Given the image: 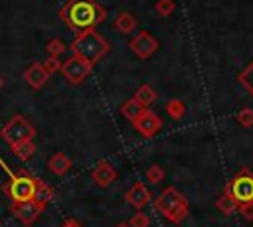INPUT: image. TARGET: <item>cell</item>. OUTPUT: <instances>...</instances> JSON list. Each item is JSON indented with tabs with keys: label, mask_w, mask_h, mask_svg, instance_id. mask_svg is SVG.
<instances>
[{
	"label": "cell",
	"mask_w": 253,
	"mask_h": 227,
	"mask_svg": "<svg viewBox=\"0 0 253 227\" xmlns=\"http://www.w3.org/2000/svg\"><path fill=\"white\" fill-rule=\"evenodd\" d=\"M59 18L71 32L79 34L105 22L107 10L97 0H67L59 10Z\"/></svg>",
	"instance_id": "6da1fadb"
},
{
	"label": "cell",
	"mask_w": 253,
	"mask_h": 227,
	"mask_svg": "<svg viewBox=\"0 0 253 227\" xmlns=\"http://www.w3.org/2000/svg\"><path fill=\"white\" fill-rule=\"evenodd\" d=\"M69 49H71V55H77L87 63L95 65L109 51V43L95 28H91V30L79 32L77 38L69 43Z\"/></svg>",
	"instance_id": "7a4b0ae2"
},
{
	"label": "cell",
	"mask_w": 253,
	"mask_h": 227,
	"mask_svg": "<svg viewBox=\"0 0 253 227\" xmlns=\"http://www.w3.org/2000/svg\"><path fill=\"white\" fill-rule=\"evenodd\" d=\"M154 209L158 213H162L170 223L178 225L182 223L188 213H190V207H188V199L174 188V186H168L164 188V191L154 199Z\"/></svg>",
	"instance_id": "3957f363"
},
{
	"label": "cell",
	"mask_w": 253,
	"mask_h": 227,
	"mask_svg": "<svg viewBox=\"0 0 253 227\" xmlns=\"http://www.w3.org/2000/svg\"><path fill=\"white\" fill-rule=\"evenodd\" d=\"M8 176H10V182L6 184V193L12 197V201H28V199H34V193H36V184H38V178H32L28 174H14L12 170H6Z\"/></svg>",
	"instance_id": "277c9868"
},
{
	"label": "cell",
	"mask_w": 253,
	"mask_h": 227,
	"mask_svg": "<svg viewBox=\"0 0 253 227\" xmlns=\"http://www.w3.org/2000/svg\"><path fill=\"white\" fill-rule=\"evenodd\" d=\"M0 136L8 144H18L24 140H32L36 136V126L22 114H14L0 130Z\"/></svg>",
	"instance_id": "5b68a950"
},
{
	"label": "cell",
	"mask_w": 253,
	"mask_h": 227,
	"mask_svg": "<svg viewBox=\"0 0 253 227\" xmlns=\"http://www.w3.org/2000/svg\"><path fill=\"white\" fill-rule=\"evenodd\" d=\"M227 188L237 199V203L253 201V172L249 168H241L231 180V184H227Z\"/></svg>",
	"instance_id": "8992f818"
},
{
	"label": "cell",
	"mask_w": 253,
	"mask_h": 227,
	"mask_svg": "<svg viewBox=\"0 0 253 227\" xmlns=\"http://www.w3.org/2000/svg\"><path fill=\"white\" fill-rule=\"evenodd\" d=\"M91 69H93V65L91 63H87L85 59H81V57H77V55H71L69 59H65L63 63H61V75L65 77V81L67 83H71V85H81L85 79H87V75L91 73Z\"/></svg>",
	"instance_id": "52a82bcc"
},
{
	"label": "cell",
	"mask_w": 253,
	"mask_h": 227,
	"mask_svg": "<svg viewBox=\"0 0 253 227\" xmlns=\"http://www.w3.org/2000/svg\"><path fill=\"white\" fill-rule=\"evenodd\" d=\"M43 209H45L43 203H40L36 199H28V201H14L10 207V213L16 215L24 225H32L42 215Z\"/></svg>",
	"instance_id": "ba28073f"
},
{
	"label": "cell",
	"mask_w": 253,
	"mask_h": 227,
	"mask_svg": "<svg viewBox=\"0 0 253 227\" xmlns=\"http://www.w3.org/2000/svg\"><path fill=\"white\" fill-rule=\"evenodd\" d=\"M128 47H130V51H132L136 57L148 59V57L158 49V39L152 38L146 30H142V32H138V34L128 41Z\"/></svg>",
	"instance_id": "9c48e42d"
},
{
	"label": "cell",
	"mask_w": 253,
	"mask_h": 227,
	"mask_svg": "<svg viewBox=\"0 0 253 227\" xmlns=\"http://www.w3.org/2000/svg\"><path fill=\"white\" fill-rule=\"evenodd\" d=\"M132 124H134V128H136L138 134H142L144 138H152V136L158 134V130L162 128V118H160L156 113H152L150 109H144L142 114H140Z\"/></svg>",
	"instance_id": "30bf717a"
},
{
	"label": "cell",
	"mask_w": 253,
	"mask_h": 227,
	"mask_svg": "<svg viewBox=\"0 0 253 227\" xmlns=\"http://www.w3.org/2000/svg\"><path fill=\"white\" fill-rule=\"evenodd\" d=\"M125 201L128 205H132L134 209H144L152 201V193H150V189L142 182H134L128 188V191L125 193Z\"/></svg>",
	"instance_id": "8fae6325"
},
{
	"label": "cell",
	"mask_w": 253,
	"mask_h": 227,
	"mask_svg": "<svg viewBox=\"0 0 253 227\" xmlns=\"http://www.w3.org/2000/svg\"><path fill=\"white\" fill-rule=\"evenodd\" d=\"M91 176H93L95 184H99L101 188H107V186H111V184L117 180L119 172H117V168H115L111 162L101 160V162L95 166V170L91 172Z\"/></svg>",
	"instance_id": "7c38bea8"
},
{
	"label": "cell",
	"mask_w": 253,
	"mask_h": 227,
	"mask_svg": "<svg viewBox=\"0 0 253 227\" xmlns=\"http://www.w3.org/2000/svg\"><path fill=\"white\" fill-rule=\"evenodd\" d=\"M49 79V73L43 69L42 63H32L26 71H24V81L32 87V89H42Z\"/></svg>",
	"instance_id": "4fadbf2b"
},
{
	"label": "cell",
	"mask_w": 253,
	"mask_h": 227,
	"mask_svg": "<svg viewBox=\"0 0 253 227\" xmlns=\"http://www.w3.org/2000/svg\"><path fill=\"white\" fill-rule=\"evenodd\" d=\"M47 168H49V172H53L55 176H65V174L71 170V160H69V156L63 154V152H55V154L49 158Z\"/></svg>",
	"instance_id": "5bb4252c"
},
{
	"label": "cell",
	"mask_w": 253,
	"mask_h": 227,
	"mask_svg": "<svg viewBox=\"0 0 253 227\" xmlns=\"http://www.w3.org/2000/svg\"><path fill=\"white\" fill-rule=\"evenodd\" d=\"M113 26H115V30L119 34H125L126 36V34H132L136 30V18L130 12H119L117 18H115V22H113Z\"/></svg>",
	"instance_id": "9a60e30c"
},
{
	"label": "cell",
	"mask_w": 253,
	"mask_h": 227,
	"mask_svg": "<svg viewBox=\"0 0 253 227\" xmlns=\"http://www.w3.org/2000/svg\"><path fill=\"white\" fill-rule=\"evenodd\" d=\"M215 205H217V209L223 213V215H231V213H235L237 211V199L231 195V191H229V188L225 186V189H223V193L217 197V201H215Z\"/></svg>",
	"instance_id": "2e32d148"
},
{
	"label": "cell",
	"mask_w": 253,
	"mask_h": 227,
	"mask_svg": "<svg viewBox=\"0 0 253 227\" xmlns=\"http://www.w3.org/2000/svg\"><path fill=\"white\" fill-rule=\"evenodd\" d=\"M10 150L14 156H18L22 162H26L36 154V144H34V140H24L18 144H10Z\"/></svg>",
	"instance_id": "e0dca14e"
},
{
	"label": "cell",
	"mask_w": 253,
	"mask_h": 227,
	"mask_svg": "<svg viewBox=\"0 0 253 227\" xmlns=\"http://www.w3.org/2000/svg\"><path fill=\"white\" fill-rule=\"evenodd\" d=\"M146 107H142L136 99H128L126 103H123V107H121V113H123V116L125 118H128L130 122H134L140 114H142V111H144Z\"/></svg>",
	"instance_id": "ac0fdd59"
},
{
	"label": "cell",
	"mask_w": 253,
	"mask_h": 227,
	"mask_svg": "<svg viewBox=\"0 0 253 227\" xmlns=\"http://www.w3.org/2000/svg\"><path fill=\"white\" fill-rule=\"evenodd\" d=\"M132 99H136L142 107H150V105L156 101V91H154L148 83H144V85H140V87L136 89V93H134Z\"/></svg>",
	"instance_id": "d6986e66"
},
{
	"label": "cell",
	"mask_w": 253,
	"mask_h": 227,
	"mask_svg": "<svg viewBox=\"0 0 253 227\" xmlns=\"http://www.w3.org/2000/svg\"><path fill=\"white\" fill-rule=\"evenodd\" d=\"M34 199H36V201H40V203H43V205H47V203L53 199V188H51L49 184H45L43 180H38Z\"/></svg>",
	"instance_id": "ffe728a7"
},
{
	"label": "cell",
	"mask_w": 253,
	"mask_h": 227,
	"mask_svg": "<svg viewBox=\"0 0 253 227\" xmlns=\"http://www.w3.org/2000/svg\"><path fill=\"white\" fill-rule=\"evenodd\" d=\"M166 113H168L170 118L180 120V118L186 114V103L180 101V99H170V101L166 103Z\"/></svg>",
	"instance_id": "44dd1931"
},
{
	"label": "cell",
	"mask_w": 253,
	"mask_h": 227,
	"mask_svg": "<svg viewBox=\"0 0 253 227\" xmlns=\"http://www.w3.org/2000/svg\"><path fill=\"white\" fill-rule=\"evenodd\" d=\"M237 81L251 93V97H253V61L239 73V77H237Z\"/></svg>",
	"instance_id": "7402d4cb"
},
{
	"label": "cell",
	"mask_w": 253,
	"mask_h": 227,
	"mask_svg": "<svg viewBox=\"0 0 253 227\" xmlns=\"http://www.w3.org/2000/svg\"><path fill=\"white\" fill-rule=\"evenodd\" d=\"M63 51H65V43H63L61 39H57V38H53V39H49V41L45 43V53H47V55L59 57Z\"/></svg>",
	"instance_id": "603a6c76"
},
{
	"label": "cell",
	"mask_w": 253,
	"mask_h": 227,
	"mask_svg": "<svg viewBox=\"0 0 253 227\" xmlns=\"http://www.w3.org/2000/svg\"><path fill=\"white\" fill-rule=\"evenodd\" d=\"M144 174H146V180H148L150 184H154V186H156V184H160V182L164 180V176H166V172H164L160 166H156V164H154V166H150Z\"/></svg>",
	"instance_id": "cb8c5ba5"
},
{
	"label": "cell",
	"mask_w": 253,
	"mask_h": 227,
	"mask_svg": "<svg viewBox=\"0 0 253 227\" xmlns=\"http://www.w3.org/2000/svg\"><path fill=\"white\" fill-rule=\"evenodd\" d=\"M154 10L160 14V16H170V14H174V10H176V2L174 0H158L156 4H154Z\"/></svg>",
	"instance_id": "d4e9b609"
},
{
	"label": "cell",
	"mask_w": 253,
	"mask_h": 227,
	"mask_svg": "<svg viewBox=\"0 0 253 227\" xmlns=\"http://www.w3.org/2000/svg\"><path fill=\"white\" fill-rule=\"evenodd\" d=\"M130 227H150V217L142 211V209H136V213L128 219Z\"/></svg>",
	"instance_id": "484cf974"
},
{
	"label": "cell",
	"mask_w": 253,
	"mask_h": 227,
	"mask_svg": "<svg viewBox=\"0 0 253 227\" xmlns=\"http://www.w3.org/2000/svg\"><path fill=\"white\" fill-rule=\"evenodd\" d=\"M237 122L241 126H245V128L253 126V109H241L237 113Z\"/></svg>",
	"instance_id": "4316f807"
},
{
	"label": "cell",
	"mask_w": 253,
	"mask_h": 227,
	"mask_svg": "<svg viewBox=\"0 0 253 227\" xmlns=\"http://www.w3.org/2000/svg\"><path fill=\"white\" fill-rule=\"evenodd\" d=\"M61 63H63V61H59V57L47 55V59H45L42 65H43V69H45V71L51 75V73H55V71H59V69H61Z\"/></svg>",
	"instance_id": "83f0119b"
},
{
	"label": "cell",
	"mask_w": 253,
	"mask_h": 227,
	"mask_svg": "<svg viewBox=\"0 0 253 227\" xmlns=\"http://www.w3.org/2000/svg\"><path fill=\"white\" fill-rule=\"evenodd\" d=\"M237 211L239 215L245 219V221H253V201H243L237 205Z\"/></svg>",
	"instance_id": "f1b7e54d"
},
{
	"label": "cell",
	"mask_w": 253,
	"mask_h": 227,
	"mask_svg": "<svg viewBox=\"0 0 253 227\" xmlns=\"http://www.w3.org/2000/svg\"><path fill=\"white\" fill-rule=\"evenodd\" d=\"M61 227H83L77 219H73V217H69V219H65L63 223H61Z\"/></svg>",
	"instance_id": "f546056e"
},
{
	"label": "cell",
	"mask_w": 253,
	"mask_h": 227,
	"mask_svg": "<svg viewBox=\"0 0 253 227\" xmlns=\"http://www.w3.org/2000/svg\"><path fill=\"white\" fill-rule=\"evenodd\" d=\"M115 227H130V223H125V221H123V223H117Z\"/></svg>",
	"instance_id": "4dcf8cb0"
},
{
	"label": "cell",
	"mask_w": 253,
	"mask_h": 227,
	"mask_svg": "<svg viewBox=\"0 0 253 227\" xmlns=\"http://www.w3.org/2000/svg\"><path fill=\"white\" fill-rule=\"evenodd\" d=\"M2 85H4V81H2V77H0V89H2Z\"/></svg>",
	"instance_id": "1f68e13d"
},
{
	"label": "cell",
	"mask_w": 253,
	"mask_h": 227,
	"mask_svg": "<svg viewBox=\"0 0 253 227\" xmlns=\"http://www.w3.org/2000/svg\"><path fill=\"white\" fill-rule=\"evenodd\" d=\"M0 227H2V221H0Z\"/></svg>",
	"instance_id": "d6a6232c"
},
{
	"label": "cell",
	"mask_w": 253,
	"mask_h": 227,
	"mask_svg": "<svg viewBox=\"0 0 253 227\" xmlns=\"http://www.w3.org/2000/svg\"><path fill=\"white\" fill-rule=\"evenodd\" d=\"M26 227H32V225H26Z\"/></svg>",
	"instance_id": "836d02e7"
}]
</instances>
